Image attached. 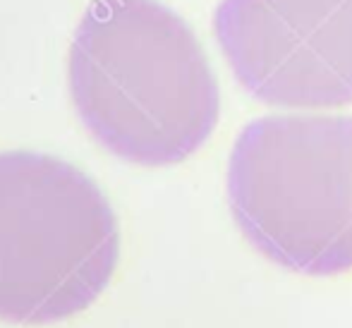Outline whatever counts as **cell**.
Instances as JSON below:
<instances>
[{
	"mask_svg": "<svg viewBox=\"0 0 352 328\" xmlns=\"http://www.w3.org/2000/svg\"><path fill=\"white\" fill-rule=\"evenodd\" d=\"M67 79L89 134L137 166L190 158L221 116L199 39L158 0H91L74 29Z\"/></svg>",
	"mask_w": 352,
	"mask_h": 328,
	"instance_id": "obj_1",
	"label": "cell"
},
{
	"mask_svg": "<svg viewBox=\"0 0 352 328\" xmlns=\"http://www.w3.org/2000/svg\"><path fill=\"white\" fill-rule=\"evenodd\" d=\"M226 190L240 232L302 276L352 268V116L274 113L247 122Z\"/></svg>",
	"mask_w": 352,
	"mask_h": 328,
	"instance_id": "obj_2",
	"label": "cell"
},
{
	"mask_svg": "<svg viewBox=\"0 0 352 328\" xmlns=\"http://www.w3.org/2000/svg\"><path fill=\"white\" fill-rule=\"evenodd\" d=\"M120 228L91 177L36 151H0V319L43 326L98 300Z\"/></svg>",
	"mask_w": 352,
	"mask_h": 328,
	"instance_id": "obj_3",
	"label": "cell"
},
{
	"mask_svg": "<svg viewBox=\"0 0 352 328\" xmlns=\"http://www.w3.org/2000/svg\"><path fill=\"white\" fill-rule=\"evenodd\" d=\"M213 34L259 101L300 111L352 103V0H221Z\"/></svg>",
	"mask_w": 352,
	"mask_h": 328,
	"instance_id": "obj_4",
	"label": "cell"
}]
</instances>
